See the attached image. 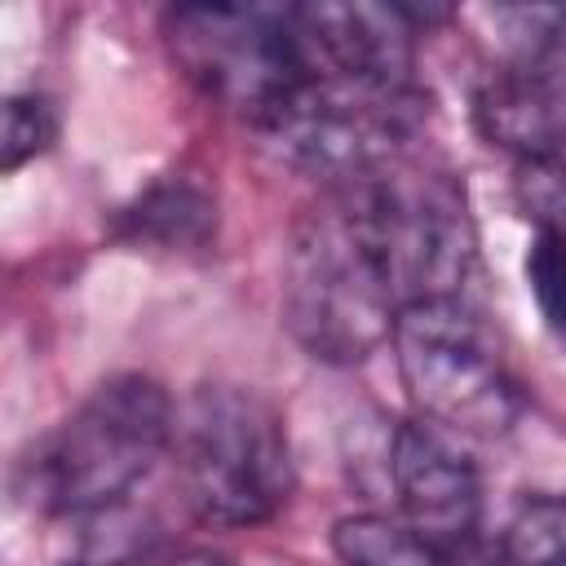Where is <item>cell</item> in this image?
Returning <instances> with one entry per match:
<instances>
[{
	"label": "cell",
	"mask_w": 566,
	"mask_h": 566,
	"mask_svg": "<svg viewBox=\"0 0 566 566\" xmlns=\"http://www.w3.org/2000/svg\"><path fill=\"white\" fill-rule=\"evenodd\" d=\"M164 31L186 80L226 111L243 115L252 128L310 80L296 9L177 4L168 9Z\"/></svg>",
	"instance_id": "8992f818"
},
{
	"label": "cell",
	"mask_w": 566,
	"mask_h": 566,
	"mask_svg": "<svg viewBox=\"0 0 566 566\" xmlns=\"http://www.w3.org/2000/svg\"><path fill=\"white\" fill-rule=\"evenodd\" d=\"M57 137V115L49 106V97L40 93H13L4 102V128H0V168L13 172L27 159L44 155Z\"/></svg>",
	"instance_id": "5bb4252c"
},
{
	"label": "cell",
	"mask_w": 566,
	"mask_h": 566,
	"mask_svg": "<svg viewBox=\"0 0 566 566\" xmlns=\"http://www.w3.org/2000/svg\"><path fill=\"white\" fill-rule=\"evenodd\" d=\"M473 124L495 150L517 155V164H557L566 150V97L522 62H504L482 80Z\"/></svg>",
	"instance_id": "30bf717a"
},
{
	"label": "cell",
	"mask_w": 566,
	"mask_h": 566,
	"mask_svg": "<svg viewBox=\"0 0 566 566\" xmlns=\"http://www.w3.org/2000/svg\"><path fill=\"white\" fill-rule=\"evenodd\" d=\"M517 203L539 234L566 243V168L562 164H517Z\"/></svg>",
	"instance_id": "2e32d148"
},
{
	"label": "cell",
	"mask_w": 566,
	"mask_h": 566,
	"mask_svg": "<svg viewBox=\"0 0 566 566\" xmlns=\"http://www.w3.org/2000/svg\"><path fill=\"white\" fill-rule=\"evenodd\" d=\"M172 566H226L221 553H181Z\"/></svg>",
	"instance_id": "e0dca14e"
},
{
	"label": "cell",
	"mask_w": 566,
	"mask_h": 566,
	"mask_svg": "<svg viewBox=\"0 0 566 566\" xmlns=\"http://www.w3.org/2000/svg\"><path fill=\"white\" fill-rule=\"evenodd\" d=\"M332 553L345 566H447L451 544H433L385 513H354L332 526Z\"/></svg>",
	"instance_id": "7c38bea8"
},
{
	"label": "cell",
	"mask_w": 566,
	"mask_h": 566,
	"mask_svg": "<svg viewBox=\"0 0 566 566\" xmlns=\"http://www.w3.org/2000/svg\"><path fill=\"white\" fill-rule=\"evenodd\" d=\"M429 119V97L407 88H367L310 75L265 124H256L261 146L318 181L327 190L371 177L402 159Z\"/></svg>",
	"instance_id": "5b68a950"
},
{
	"label": "cell",
	"mask_w": 566,
	"mask_h": 566,
	"mask_svg": "<svg viewBox=\"0 0 566 566\" xmlns=\"http://www.w3.org/2000/svg\"><path fill=\"white\" fill-rule=\"evenodd\" d=\"M389 486L402 522L433 544L478 539L482 478L460 433L429 416H411L389 433Z\"/></svg>",
	"instance_id": "ba28073f"
},
{
	"label": "cell",
	"mask_w": 566,
	"mask_h": 566,
	"mask_svg": "<svg viewBox=\"0 0 566 566\" xmlns=\"http://www.w3.org/2000/svg\"><path fill=\"white\" fill-rule=\"evenodd\" d=\"M119 230L159 248H203L217 234V203L190 181H164L124 212Z\"/></svg>",
	"instance_id": "8fae6325"
},
{
	"label": "cell",
	"mask_w": 566,
	"mask_h": 566,
	"mask_svg": "<svg viewBox=\"0 0 566 566\" xmlns=\"http://www.w3.org/2000/svg\"><path fill=\"white\" fill-rule=\"evenodd\" d=\"M363 208V221L385 256L398 305L460 296L473 261L478 234L464 190L447 172L411 168L407 159L358 177L345 186Z\"/></svg>",
	"instance_id": "52a82bcc"
},
{
	"label": "cell",
	"mask_w": 566,
	"mask_h": 566,
	"mask_svg": "<svg viewBox=\"0 0 566 566\" xmlns=\"http://www.w3.org/2000/svg\"><path fill=\"white\" fill-rule=\"evenodd\" d=\"M172 451L186 504L212 526H256L292 495L287 429L256 389L199 385L172 420Z\"/></svg>",
	"instance_id": "3957f363"
},
{
	"label": "cell",
	"mask_w": 566,
	"mask_h": 566,
	"mask_svg": "<svg viewBox=\"0 0 566 566\" xmlns=\"http://www.w3.org/2000/svg\"><path fill=\"white\" fill-rule=\"evenodd\" d=\"M310 75L367 84V88H407L411 80V35L416 22L407 4H292Z\"/></svg>",
	"instance_id": "9c48e42d"
},
{
	"label": "cell",
	"mask_w": 566,
	"mask_h": 566,
	"mask_svg": "<svg viewBox=\"0 0 566 566\" xmlns=\"http://www.w3.org/2000/svg\"><path fill=\"white\" fill-rule=\"evenodd\" d=\"M526 287L535 296L544 327L566 345V243L562 239L535 230L526 252Z\"/></svg>",
	"instance_id": "9a60e30c"
},
{
	"label": "cell",
	"mask_w": 566,
	"mask_h": 566,
	"mask_svg": "<svg viewBox=\"0 0 566 566\" xmlns=\"http://www.w3.org/2000/svg\"><path fill=\"white\" fill-rule=\"evenodd\" d=\"M504 557L513 566H566V500L539 495L522 504L504 531Z\"/></svg>",
	"instance_id": "4fadbf2b"
},
{
	"label": "cell",
	"mask_w": 566,
	"mask_h": 566,
	"mask_svg": "<svg viewBox=\"0 0 566 566\" xmlns=\"http://www.w3.org/2000/svg\"><path fill=\"white\" fill-rule=\"evenodd\" d=\"M389 340L402 389L420 416L447 424L460 438H500L517 424V380L504 367L495 332L464 296L402 305Z\"/></svg>",
	"instance_id": "277c9868"
},
{
	"label": "cell",
	"mask_w": 566,
	"mask_h": 566,
	"mask_svg": "<svg viewBox=\"0 0 566 566\" xmlns=\"http://www.w3.org/2000/svg\"><path fill=\"white\" fill-rule=\"evenodd\" d=\"M398 292L385 256L345 186L327 190L296 226L283 256V327L332 367L376 354L398 323Z\"/></svg>",
	"instance_id": "6da1fadb"
},
{
	"label": "cell",
	"mask_w": 566,
	"mask_h": 566,
	"mask_svg": "<svg viewBox=\"0 0 566 566\" xmlns=\"http://www.w3.org/2000/svg\"><path fill=\"white\" fill-rule=\"evenodd\" d=\"M172 420L164 385L111 376L18 460L13 491L40 513H106L172 447Z\"/></svg>",
	"instance_id": "7a4b0ae2"
}]
</instances>
